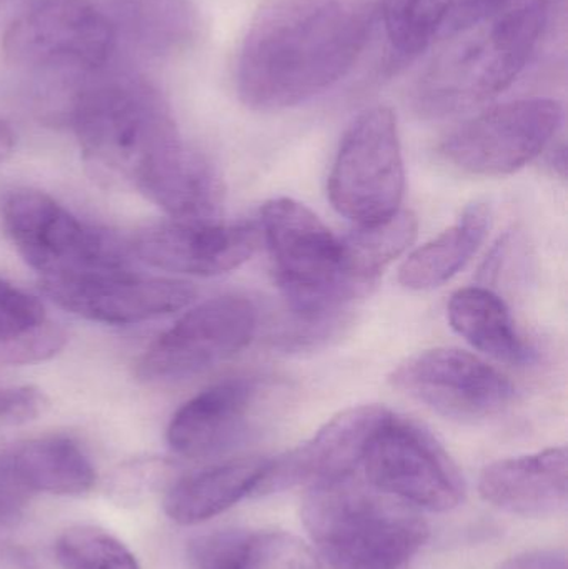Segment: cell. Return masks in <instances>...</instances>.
<instances>
[{"mask_svg":"<svg viewBox=\"0 0 568 569\" xmlns=\"http://www.w3.org/2000/svg\"><path fill=\"white\" fill-rule=\"evenodd\" d=\"M70 123L96 179L142 193L169 213L202 202L212 163L183 142L159 90L136 77H110L77 92Z\"/></svg>","mask_w":568,"mask_h":569,"instance_id":"obj_1","label":"cell"},{"mask_svg":"<svg viewBox=\"0 0 568 569\" xmlns=\"http://www.w3.org/2000/svg\"><path fill=\"white\" fill-rule=\"evenodd\" d=\"M370 12L353 0H262L237 59V93L249 109L309 102L350 72L366 49Z\"/></svg>","mask_w":568,"mask_h":569,"instance_id":"obj_2","label":"cell"},{"mask_svg":"<svg viewBox=\"0 0 568 569\" xmlns=\"http://www.w3.org/2000/svg\"><path fill=\"white\" fill-rule=\"evenodd\" d=\"M549 19V0H532L444 40L413 90L422 117L442 119L509 89L532 59Z\"/></svg>","mask_w":568,"mask_h":569,"instance_id":"obj_3","label":"cell"},{"mask_svg":"<svg viewBox=\"0 0 568 569\" xmlns=\"http://www.w3.org/2000/svg\"><path fill=\"white\" fill-rule=\"evenodd\" d=\"M300 515L329 569H410L429 538L416 508L356 475L309 487Z\"/></svg>","mask_w":568,"mask_h":569,"instance_id":"obj_4","label":"cell"},{"mask_svg":"<svg viewBox=\"0 0 568 569\" xmlns=\"http://www.w3.org/2000/svg\"><path fill=\"white\" fill-rule=\"evenodd\" d=\"M260 220L276 282L297 320L322 327L362 297L343 276L339 237L306 206L273 199L262 207Z\"/></svg>","mask_w":568,"mask_h":569,"instance_id":"obj_5","label":"cell"},{"mask_svg":"<svg viewBox=\"0 0 568 569\" xmlns=\"http://www.w3.org/2000/svg\"><path fill=\"white\" fill-rule=\"evenodd\" d=\"M2 216L17 252L43 279L129 270L130 250L119 237L83 222L46 193H12L3 202Z\"/></svg>","mask_w":568,"mask_h":569,"instance_id":"obj_6","label":"cell"},{"mask_svg":"<svg viewBox=\"0 0 568 569\" xmlns=\"http://www.w3.org/2000/svg\"><path fill=\"white\" fill-rule=\"evenodd\" d=\"M406 190L399 127L389 107L360 113L340 142L329 177V197L356 226L382 222L399 212Z\"/></svg>","mask_w":568,"mask_h":569,"instance_id":"obj_7","label":"cell"},{"mask_svg":"<svg viewBox=\"0 0 568 569\" xmlns=\"http://www.w3.org/2000/svg\"><path fill=\"white\" fill-rule=\"evenodd\" d=\"M117 40L110 17L89 0H43L10 23L2 50L13 66L96 72L112 59Z\"/></svg>","mask_w":568,"mask_h":569,"instance_id":"obj_8","label":"cell"},{"mask_svg":"<svg viewBox=\"0 0 568 569\" xmlns=\"http://www.w3.org/2000/svg\"><path fill=\"white\" fill-rule=\"evenodd\" d=\"M360 468L367 483L413 508L450 511L466 497L462 475L439 441L393 413L373 433Z\"/></svg>","mask_w":568,"mask_h":569,"instance_id":"obj_9","label":"cell"},{"mask_svg":"<svg viewBox=\"0 0 568 569\" xmlns=\"http://www.w3.org/2000/svg\"><path fill=\"white\" fill-rule=\"evenodd\" d=\"M562 122V106L554 99L500 103L450 133L440 153L472 176H510L546 150Z\"/></svg>","mask_w":568,"mask_h":569,"instance_id":"obj_10","label":"cell"},{"mask_svg":"<svg viewBox=\"0 0 568 569\" xmlns=\"http://www.w3.org/2000/svg\"><path fill=\"white\" fill-rule=\"evenodd\" d=\"M256 307L236 295L203 301L163 331L140 357L137 377L147 383H173L206 373L252 341Z\"/></svg>","mask_w":568,"mask_h":569,"instance_id":"obj_11","label":"cell"},{"mask_svg":"<svg viewBox=\"0 0 568 569\" xmlns=\"http://www.w3.org/2000/svg\"><path fill=\"white\" fill-rule=\"evenodd\" d=\"M390 383L436 413L459 421L496 417L516 398L506 375L457 348L417 353L393 370Z\"/></svg>","mask_w":568,"mask_h":569,"instance_id":"obj_12","label":"cell"},{"mask_svg":"<svg viewBox=\"0 0 568 569\" xmlns=\"http://www.w3.org/2000/svg\"><path fill=\"white\" fill-rule=\"evenodd\" d=\"M42 291L63 310L87 320L130 325L170 315L192 303L197 291L180 280L126 272L43 279Z\"/></svg>","mask_w":568,"mask_h":569,"instance_id":"obj_13","label":"cell"},{"mask_svg":"<svg viewBox=\"0 0 568 569\" xmlns=\"http://www.w3.org/2000/svg\"><path fill=\"white\" fill-rule=\"evenodd\" d=\"M390 411L377 405L349 408L323 425L302 447L269 460L253 497L352 477L362 467L367 447Z\"/></svg>","mask_w":568,"mask_h":569,"instance_id":"obj_14","label":"cell"},{"mask_svg":"<svg viewBox=\"0 0 568 569\" xmlns=\"http://www.w3.org/2000/svg\"><path fill=\"white\" fill-rule=\"evenodd\" d=\"M259 246V230L250 223L169 220L137 233L132 252L167 272L216 277L239 269Z\"/></svg>","mask_w":568,"mask_h":569,"instance_id":"obj_15","label":"cell"},{"mask_svg":"<svg viewBox=\"0 0 568 569\" xmlns=\"http://www.w3.org/2000/svg\"><path fill=\"white\" fill-rule=\"evenodd\" d=\"M262 395L257 378L220 381L179 408L167 441L180 457L207 458L233 447L246 433L252 411Z\"/></svg>","mask_w":568,"mask_h":569,"instance_id":"obj_16","label":"cell"},{"mask_svg":"<svg viewBox=\"0 0 568 569\" xmlns=\"http://www.w3.org/2000/svg\"><path fill=\"white\" fill-rule=\"evenodd\" d=\"M479 491L487 503L517 517L560 513L567 507L566 448L496 461L480 475Z\"/></svg>","mask_w":568,"mask_h":569,"instance_id":"obj_17","label":"cell"},{"mask_svg":"<svg viewBox=\"0 0 568 569\" xmlns=\"http://www.w3.org/2000/svg\"><path fill=\"white\" fill-rule=\"evenodd\" d=\"M269 460L237 458L173 481L163 498V511L173 523L193 527L219 517L256 490Z\"/></svg>","mask_w":568,"mask_h":569,"instance_id":"obj_18","label":"cell"},{"mask_svg":"<svg viewBox=\"0 0 568 569\" xmlns=\"http://www.w3.org/2000/svg\"><path fill=\"white\" fill-rule=\"evenodd\" d=\"M450 327L474 348L497 361L527 367L536 361V350L520 337L509 308L487 288L470 287L450 298Z\"/></svg>","mask_w":568,"mask_h":569,"instance_id":"obj_19","label":"cell"},{"mask_svg":"<svg viewBox=\"0 0 568 569\" xmlns=\"http://www.w3.org/2000/svg\"><path fill=\"white\" fill-rule=\"evenodd\" d=\"M13 473L30 493L82 497L97 481L96 468L82 448L67 437H43L3 451Z\"/></svg>","mask_w":568,"mask_h":569,"instance_id":"obj_20","label":"cell"},{"mask_svg":"<svg viewBox=\"0 0 568 569\" xmlns=\"http://www.w3.org/2000/svg\"><path fill=\"white\" fill-rule=\"evenodd\" d=\"M489 229V207L472 203L450 229L410 253L400 267L399 282L417 291L449 282L476 256Z\"/></svg>","mask_w":568,"mask_h":569,"instance_id":"obj_21","label":"cell"},{"mask_svg":"<svg viewBox=\"0 0 568 569\" xmlns=\"http://www.w3.org/2000/svg\"><path fill=\"white\" fill-rule=\"evenodd\" d=\"M120 32L157 56L180 52L197 36L199 20L189 0H113L107 13Z\"/></svg>","mask_w":568,"mask_h":569,"instance_id":"obj_22","label":"cell"},{"mask_svg":"<svg viewBox=\"0 0 568 569\" xmlns=\"http://www.w3.org/2000/svg\"><path fill=\"white\" fill-rule=\"evenodd\" d=\"M66 333L32 295L0 280V365H29L53 357Z\"/></svg>","mask_w":568,"mask_h":569,"instance_id":"obj_23","label":"cell"},{"mask_svg":"<svg viewBox=\"0 0 568 569\" xmlns=\"http://www.w3.org/2000/svg\"><path fill=\"white\" fill-rule=\"evenodd\" d=\"M416 237L417 219L407 210H399L382 222L357 226L340 239L343 276L367 293L383 270L412 246Z\"/></svg>","mask_w":568,"mask_h":569,"instance_id":"obj_24","label":"cell"},{"mask_svg":"<svg viewBox=\"0 0 568 569\" xmlns=\"http://www.w3.org/2000/svg\"><path fill=\"white\" fill-rule=\"evenodd\" d=\"M379 16L397 63L410 62L439 40L440 0H379Z\"/></svg>","mask_w":568,"mask_h":569,"instance_id":"obj_25","label":"cell"},{"mask_svg":"<svg viewBox=\"0 0 568 569\" xmlns=\"http://www.w3.org/2000/svg\"><path fill=\"white\" fill-rule=\"evenodd\" d=\"M53 555L62 569H142L136 555L102 528H69L57 538Z\"/></svg>","mask_w":568,"mask_h":569,"instance_id":"obj_26","label":"cell"},{"mask_svg":"<svg viewBox=\"0 0 568 569\" xmlns=\"http://www.w3.org/2000/svg\"><path fill=\"white\" fill-rule=\"evenodd\" d=\"M243 569H326L320 558L293 535L260 531L250 535Z\"/></svg>","mask_w":568,"mask_h":569,"instance_id":"obj_27","label":"cell"},{"mask_svg":"<svg viewBox=\"0 0 568 569\" xmlns=\"http://www.w3.org/2000/svg\"><path fill=\"white\" fill-rule=\"evenodd\" d=\"M250 531H210L193 538L187 548L190 569H243Z\"/></svg>","mask_w":568,"mask_h":569,"instance_id":"obj_28","label":"cell"},{"mask_svg":"<svg viewBox=\"0 0 568 569\" xmlns=\"http://www.w3.org/2000/svg\"><path fill=\"white\" fill-rule=\"evenodd\" d=\"M166 467L157 463H140L117 471L107 485L109 500L117 507L133 508L150 500L167 485Z\"/></svg>","mask_w":568,"mask_h":569,"instance_id":"obj_29","label":"cell"},{"mask_svg":"<svg viewBox=\"0 0 568 569\" xmlns=\"http://www.w3.org/2000/svg\"><path fill=\"white\" fill-rule=\"evenodd\" d=\"M46 407V397L37 388H0V427L29 423L40 417Z\"/></svg>","mask_w":568,"mask_h":569,"instance_id":"obj_30","label":"cell"},{"mask_svg":"<svg viewBox=\"0 0 568 569\" xmlns=\"http://www.w3.org/2000/svg\"><path fill=\"white\" fill-rule=\"evenodd\" d=\"M32 497L33 493L27 490L0 453V527L16 525L26 513Z\"/></svg>","mask_w":568,"mask_h":569,"instance_id":"obj_31","label":"cell"},{"mask_svg":"<svg viewBox=\"0 0 568 569\" xmlns=\"http://www.w3.org/2000/svg\"><path fill=\"white\" fill-rule=\"evenodd\" d=\"M499 569H567V555L562 550L529 551L504 561Z\"/></svg>","mask_w":568,"mask_h":569,"instance_id":"obj_32","label":"cell"},{"mask_svg":"<svg viewBox=\"0 0 568 569\" xmlns=\"http://www.w3.org/2000/svg\"><path fill=\"white\" fill-rule=\"evenodd\" d=\"M13 142H16V139H13L12 129L0 120V163L12 152Z\"/></svg>","mask_w":568,"mask_h":569,"instance_id":"obj_33","label":"cell"}]
</instances>
